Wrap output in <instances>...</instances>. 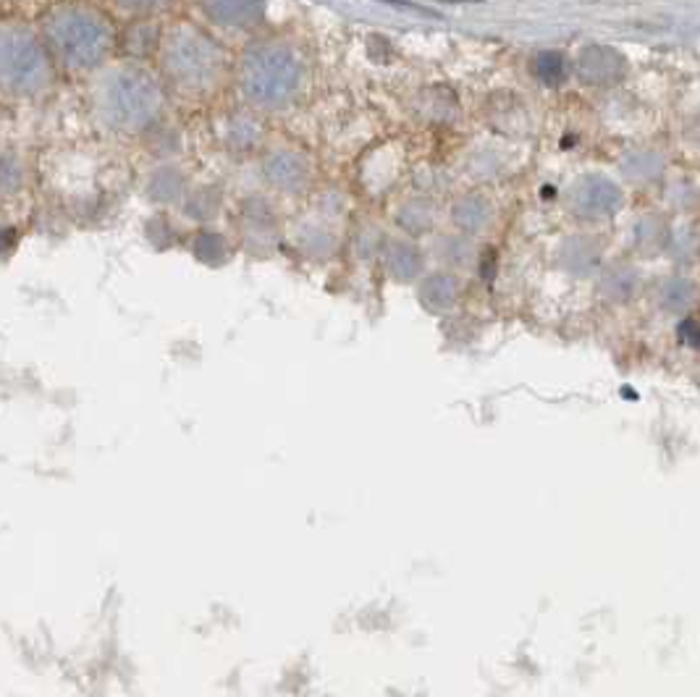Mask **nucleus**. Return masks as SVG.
I'll return each instance as SVG.
<instances>
[{
	"instance_id": "obj_7",
	"label": "nucleus",
	"mask_w": 700,
	"mask_h": 697,
	"mask_svg": "<svg viewBox=\"0 0 700 697\" xmlns=\"http://www.w3.org/2000/svg\"><path fill=\"white\" fill-rule=\"evenodd\" d=\"M491 221H493L491 202L480 195L459 197L455 208H451V223H455L457 229L467 236L483 234V231L491 225Z\"/></svg>"
},
{
	"instance_id": "obj_3",
	"label": "nucleus",
	"mask_w": 700,
	"mask_h": 697,
	"mask_svg": "<svg viewBox=\"0 0 700 697\" xmlns=\"http://www.w3.org/2000/svg\"><path fill=\"white\" fill-rule=\"evenodd\" d=\"M627 71V64L620 53L612 51V47L593 45L588 51H582V56L578 60V74L582 81L595 87H612L624 77Z\"/></svg>"
},
{
	"instance_id": "obj_16",
	"label": "nucleus",
	"mask_w": 700,
	"mask_h": 697,
	"mask_svg": "<svg viewBox=\"0 0 700 697\" xmlns=\"http://www.w3.org/2000/svg\"><path fill=\"white\" fill-rule=\"evenodd\" d=\"M669 250H671V257H675L677 263H692V257H696V252H698L696 231L682 229V231H677V234H671Z\"/></svg>"
},
{
	"instance_id": "obj_2",
	"label": "nucleus",
	"mask_w": 700,
	"mask_h": 697,
	"mask_svg": "<svg viewBox=\"0 0 700 697\" xmlns=\"http://www.w3.org/2000/svg\"><path fill=\"white\" fill-rule=\"evenodd\" d=\"M603 257L601 244L595 242L593 236L586 234H575L567 236L565 242L556 250V263H559L561 270H567L569 276L575 278H590L595 270H599Z\"/></svg>"
},
{
	"instance_id": "obj_1",
	"label": "nucleus",
	"mask_w": 700,
	"mask_h": 697,
	"mask_svg": "<svg viewBox=\"0 0 700 697\" xmlns=\"http://www.w3.org/2000/svg\"><path fill=\"white\" fill-rule=\"evenodd\" d=\"M569 210L580 221H606L620 213L624 195L612 179L601 174H588L572 184L569 189Z\"/></svg>"
},
{
	"instance_id": "obj_18",
	"label": "nucleus",
	"mask_w": 700,
	"mask_h": 697,
	"mask_svg": "<svg viewBox=\"0 0 700 697\" xmlns=\"http://www.w3.org/2000/svg\"><path fill=\"white\" fill-rule=\"evenodd\" d=\"M493 273H496V252L489 250V252H485V255H483V270H480V276H483L485 281H491Z\"/></svg>"
},
{
	"instance_id": "obj_19",
	"label": "nucleus",
	"mask_w": 700,
	"mask_h": 697,
	"mask_svg": "<svg viewBox=\"0 0 700 697\" xmlns=\"http://www.w3.org/2000/svg\"><path fill=\"white\" fill-rule=\"evenodd\" d=\"M13 242H17V234L11 229H0V255H6L13 247Z\"/></svg>"
},
{
	"instance_id": "obj_8",
	"label": "nucleus",
	"mask_w": 700,
	"mask_h": 697,
	"mask_svg": "<svg viewBox=\"0 0 700 697\" xmlns=\"http://www.w3.org/2000/svg\"><path fill=\"white\" fill-rule=\"evenodd\" d=\"M656 302L664 312H669V316H685L692 302H696V286L682 276L664 278L656 291Z\"/></svg>"
},
{
	"instance_id": "obj_14",
	"label": "nucleus",
	"mask_w": 700,
	"mask_h": 697,
	"mask_svg": "<svg viewBox=\"0 0 700 697\" xmlns=\"http://www.w3.org/2000/svg\"><path fill=\"white\" fill-rule=\"evenodd\" d=\"M533 71L546 87H559L567 79V58L556 51H544L535 56Z\"/></svg>"
},
{
	"instance_id": "obj_13",
	"label": "nucleus",
	"mask_w": 700,
	"mask_h": 697,
	"mask_svg": "<svg viewBox=\"0 0 700 697\" xmlns=\"http://www.w3.org/2000/svg\"><path fill=\"white\" fill-rule=\"evenodd\" d=\"M297 244L307 257L328 259L336 252V236L322 225H305L297 231Z\"/></svg>"
},
{
	"instance_id": "obj_4",
	"label": "nucleus",
	"mask_w": 700,
	"mask_h": 697,
	"mask_svg": "<svg viewBox=\"0 0 700 697\" xmlns=\"http://www.w3.org/2000/svg\"><path fill=\"white\" fill-rule=\"evenodd\" d=\"M381 259L389 276L400 284L417 281L425 268L423 250L409 239H389L381 250Z\"/></svg>"
},
{
	"instance_id": "obj_10",
	"label": "nucleus",
	"mask_w": 700,
	"mask_h": 697,
	"mask_svg": "<svg viewBox=\"0 0 700 697\" xmlns=\"http://www.w3.org/2000/svg\"><path fill=\"white\" fill-rule=\"evenodd\" d=\"M267 179L284 191H299L307 184V168L294 155H278L267 166Z\"/></svg>"
},
{
	"instance_id": "obj_17",
	"label": "nucleus",
	"mask_w": 700,
	"mask_h": 697,
	"mask_svg": "<svg viewBox=\"0 0 700 697\" xmlns=\"http://www.w3.org/2000/svg\"><path fill=\"white\" fill-rule=\"evenodd\" d=\"M677 339L682 341L685 346H700V323L698 320H685V323H679L677 328Z\"/></svg>"
},
{
	"instance_id": "obj_12",
	"label": "nucleus",
	"mask_w": 700,
	"mask_h": 697,
	"mask_svg": "<svg viewBox=\"0 0 700 697\" xmlns=\"http://www.w3.org/2000/svg\"><path fill=\"white\" fill-rule=\"evenodd\" d=\"M396 221H400V225L404 231H407L409 236H423V234H428L430 229H434L436 210H434V204H428L425 200H415V202L404 204V208L400 210V215H396Z\"/></svg>"
},
{
	"instance_id": "obj_9",
	"label": "nucleus",
	"mask_w": 700,
	"mask_h": 697,
	"mask_svg": "<svg viewBox=\"0 0 700 697\" xmlns=\"http://www.w3.org/2000/svg\"><path fill=\"white\" fill-rule=\"evenodd\" d=\"M669 236L671 231L667 229V223L656 215H645L635 223L633 229V247L637 255H658L661 250L669 247Z\"/></svg>"
},
{
	"instance_id": "obj_6",
	"label": "nucleus",
	"mask_w": 700,
	"mask_h": 697,
	"mask_svg": "<svg viewBox=\"0 0 700 697\" xmlns=\"http://www.w3.org/2000/svg\"><path fill=\"white\" fill-rule=\"evenodd\" d=\"M637 289H641V273L627 263L609 265L599 278V294L612 305L633 302Z\"/></svg>"
},
{
	"instance_id": "obj_5",
	"label": "nucleus",
	"mask_w": 700,
	"mask_h": 697,
	"mask_svg": "<svg viewBox=\"0 0 700 697\" xmlns=\"http://www.w3.org/2000/svg\"><path fill=\"white\" fill-rule=\"evenodd\" d=\"M459 291H462V286H459L455 273L438 270L423 278L417 297L428 312H449L457 305Z\"/></svg>"
},
{
	"instance_id": "obj_11",
	"label": "nucleus",
	"mask_w": 700,
	"mask_h": 697,
	"mask_svg": "<svg viewBox=\"0 0 700 697\" xmlns=\"http://www.w3.org/2000/svg\"><path fill=\"white\" fill-rule=\"evenodd\" d=\"M436 257L449 268H464L475 257V244L467 234H446L436 242Z\"/></svg>"
},
{
	"instance_id": "obj_15",
	"label": "nucleus",
	"mask_w": 700,
	"mask_h": 697,
	"mask_svg": "<svg viewBox=\"0 0 700 697\" xmlns=\"http://www.w3.org/2000/svg\"><path fill=\"white\" fill-rule=\"evenodd\" d=\"M195 255L197 259L208 265H221L226 257H229V244L221 234H212V231H205L195 239Z\"/></svg>"
}]
</instances>
